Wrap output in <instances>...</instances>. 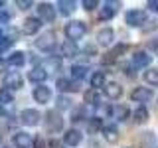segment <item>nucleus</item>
<instances>
[{
    "mask_svg": "<svg viewBox=\"0 0 158 148\" xmlns=\"http://www.w3.org/2000/svg\"><path fill=\"white\" fill-rule=\"evenodd\" d=\"M85 34H87V24L83 22V20H71V22L65 26L67 42H73V43H75L77 39H81Z\"/></svg>",
    "mask_w": 158,
    "mask_h": 148,
    "instance_id": "nucleus-1",
    "label": "nucleus"
},
{
    "mask_svg": "<svg viewBox=\"0 0 158 148\" xmlns=\"http://www.w3.org/2000/svg\"><path fill=\"white\" fill-rule=\"evenodd\" d=\"M46 130L48 132H61L63 130V117L56 109L46 113Z\"/></svg>",
    "mask_w": 158,
    "mask_h": 148,
    "instance_id": "nucleus-2",
    "label": "nucleus"
},
{
    "mask_svg": "<svg viewBox=\"0 0 158 148\" xmlns=\"http://www.w3.org/2000/svg\"><path fill=\"white\" fill-rule=\"evenodd\" d=\"M146 20H148L146 12H144V10H140V8L128 10V12L125 14V24H127V26H131V28H138V26H142Z\"/></svg>",
    "mask_w": 158,
    "mask_h": 148,
    "instance_id": "nucleus-3",
    "label": "nucleus"
},
{
    "mask_svg": "<svg viewBox=\"0 0 158 148\" xmlns=\"http://www.w3.org/2000/svg\"><path fill=\"white\" fill-rule=\"evenodd\" d=\"M56 87L59 89V95H65V93H79L81 81H75V79H69V77H57Z\"/></svg>",
    "mask_w": 158,
    "mask_h": 148,
    "instance_id": "nucleus-4",
    "label": "nucleus"
},
{
    "mask_svg": "<svg viewBox=\"0 0 158 148\" xmlns=\"http://www.w3.org/2000/svg\"><path fill=\"white\" fill-rule=\"evenodd\" d=\"M4 89H8L10 93L12 91H20V89L24 87V77L20 75L18 71H8L6 75H4Z\"/></svg>",
    "mask_w": 158,
    "mask_h": 148,
    "instance_id": "nucleus-5",
    "label": "nucleus"
},
{
    "mask_svg": "<svg viewBox=\"0 0 158 148\" xmlns=\"http://www.w3.org/2000/svg\"><path fill=\"white\" fill-rule=\"evenodd\" d=\"M57 16V12H56V6L53 4H49V2H42V4H38V20L40 22H48V24H52L53 20H56Z\"/></svg>",
    "mask_w": 158,
    "mask_h": 148,
    "instance_id": "nucleus-6",
    "label": "nucleus"
},
{
    "mask_svg": "<svg viewBox=\"0 0 158 148\" xmlns=\"http://www.w3.org/2000/svg\"><path fill=\"white\" fill-rule=\"evenodd\" d=\"M56 32H44L42 36H40L38 39H36V47L40 49V51H52L53 47H56Z\"/></svg>",
    "mask_w": 158,
    "mask_h": 148,
    "instance_id": "nucleus-7",
    "label": "nucleus"
},
{
    "mask_svg": "<svg viewBox=\"0 0 158 148\" xmlns=\"http://www.w3.org/2000/svg\"><path fill=\"white\" fill-rule=\"evenodd\" d=\"M20 122L26 126H38L42 122V115H40L38 109H24L20 113Z\"/></svg>",
    "mask_w": 158,
    "mask_h": 148,
    "instance_id": "nucleus-8",
    "label": "nucleus"
},
{
    "mask_svg": "<svg viewBox=\"0 0 158 148\" xmlns=\"http://www.w3.org/2000/svg\"><path fill=\"white\" fill-rule=\"evenodd\" d=\"M91 117H95V107H91V105H81L79 109H73V113H71V121L73 122L89 121Z\"/></svg>",
    "mask_w": 158,
    "mask_h": 148,
    "instance_id": "nucleus-9",
    "label": "nucleus"
},
{
    "mask_svg": "<svg viewBox=\"0 0 158 148\" xmlns=\"http://www.w3.org/2000/svg\"><path fill=\"white\" fill-rule=\"evenodd\" d=\"M34 99H36V103H40V105H48L49 101H52V89H49L48 85H38L34 87Z\"/></svg>",
    "mask_w": 158,
    "mask_h": 148,
    "instance_id": "nucleus-10",
    "label": "nucleus"
},
{
    "mask_svg": "<svg viewBox=\"0 0 158 148\" xmlns=\"http://www.w3.org/2000/svg\"><path fill=\"white\" fill-rule=\"evenodd\" d=\"M63 142L67 144V148H73V146H79L83 142V134L77 130V128H67L63 132Z\"/></svg>",
    "mask_w": 158,
    "mask_h": 148,
    "instance_id": "nucleus-11",
    "label": "nucleus"
},
{
    "mask_svg": "<svg viewBox=\"0 0 158 148\" xmlns=\"http://www.w3.org/2000/svg\"><path fill=\"white\" fill-rule=\"evenodd\" d=\"M103 95H105L107 99H111V101H117V99H121V95H123L121 83H117V81L105 83V87H103Z\"/></svg>",
    "mask_w": 158,
    "mask_h": 148,
    "instance_id": "nucleus-12",
    "label": "nucleus"
},
{
    "mask_svg": "<svg viewBox=\"0 0 158 148\" xmlns=\"http://www.w3.org/2000/svg\"><path fill=\"white\" fill-rule=\"evenodd\" d=\"M44 24L40 22L38 18H34V16H30L24 20V24H22V34H26V36H34V34H38L40 30H42Z\"/></svg>",
    "mask_w": 158,
    "mask_h": 148,
    "instance_id": "nucleus-13",
    "label": "nucleus"
},
{
    "mask_svg": "<svg viewBox=\"0 0 158 148\" xmlns=\"http://www.w3.org/2000/svg\"><path fill=\"white\" fill-rule=\"evenodd\" d=\"M12 142H14V146H16V148H32L34 138H32V134H28V132L18 130V132H14Z\"/></svg>",
    "mask_w": 158,
    "mask_h": 148,
    "instance_id": "nucleus-14",
    "label": "nucleus"
},
{
    "mask_svg": "<svg viewBox=\"0 0 158 148\" xmlns=\"http://www.w3.org/2000/svg\"><path fill=\"white\" fill-rule=\"evenodd\" d=\"M121 6L118 2H105V6L99 8V20L107 22V20H113L117 16V8Z\"/></svg>",
    "mask_w": 158,
    "mask_h": 148,
    "instance_id": "nucleus-15",
    "label": "nucleus"
},
{
    "mask_svg": "<svg viewBox=\"0 0 158 148\" xmlns=\"http://www.w3.org/2000/svg\"><path fill=\"white\" fill-rule=\"evenodd\" d=\"M131 99L135 103H146V101H150L152 99V91L148 87H135L132 89V93H131Z\"/></svg>",
    "mask_w": 158,
    "mask_h": 148,
    "instance_id": "nucleus-16",
    "label": "nucleus"
},
{
    "mask_svg": "<svg viewBox=\"0 0 158 148\" xmlns=\"http://www.w3.org/2000/svg\"><path fill=\"white\" fill-rule=\"evenodd\" d=\"M113 39H115V30H113V28H103V30H99V34H97V43H99V46L109 47V46L113 43Z\"/></svg>",
    "mask_w": 158,
    "mask_h": 148,
    "instance_id": "nucleus-17",
    "label": "nucleus"
},
{
    "mask_svg": "<svg viewBox=\"0 0 158 148\" xmlns=\"http://www.w3.org/2000/svg\"><path fill=\"white\" fill-rule=\"evenodd\" d=\"M40 67H42L44 71H46L48 75H49V73L61 71V67H63V61H61V59H59L57 56H49V57H48V61L44 63V65H40Z\"/></svg>",
    "mask_w": 158,
    "mask_h": 148,
    "instance_id": "nucleus-18",
    "label": "nucleus"
},
{
    "mask_svg": "<svg viewBox=\"0 0 158 148\" xmlns=\"http://www.w3.org/2000/svg\"><path fill=\"white\" fill-rule=\"evenodd\" d=\"M77 53H79L77 43H73V42H63L61 46H59V56H57V57H59V59H61V57H69V59H71V57H75Z\"/></svg>",
    "mask_w": 158,
    "mask_h": 148,
    "instance_id": "nucleus-19",
    "label": "nucleus"
},
{
    "mask_svg": "<svg viewBox=\"0 0 158 148\" xmlns=\"http://www.w3.org/2000/svg\"><path fill=\"white\" fill-rule=\"evenodd\" d=\"M28 79H30L32 83H38V85H44V81L48 79V73L44 71V69L40 67V65H34V67H32V69L28 71Z\"/></svg>",
    "mask_w": 158,
    "mask_h": 148,
    "instance_id": "nucleus-20",
    "label": "nucleus"
},
{
    "mask_svg": "<svg viewBox=\"0 0 158 148\" xmlns=\"http://www.w3.org/2000/svg\"><path fill=\"white\" fill-rule=\"evenodd\" d=\"M152 61V56H148L146 51H136L135 56H132V65L135 69H142V67H148Z\"/></svg>",
    "mask_w": 158,
    "mask_h": 148,
    "instance_id": "nucleus-21",
    "label": "nucleus"
},
{
    "mask_svg": "<svg viewBox=\"0 0 158 148\" xmlns=\"http://www.w3.org/2000/svg\"><path fill=\"white\" fill-rule=\"evenodd\" d=\"M101 132H103V138L107 142H111V144H117L118 142V128L115 125H103Z\"/></svg>",
    "mask_w": 158,
    "mask_h": 148,
    "instance_id": "nucleus-22",
    "label": "nucleus"
},
{
    "mask_svg": "<svg viewBox=\"0 0 158 148\" xmlns=\"http://www.w3.org/2000/svg\"><path fill=\"white\" fill-rule=\"evenodd\" d=\"M111 115L115 117L117 121L127 122L128 117H131V109H128L127 105H115V107H111Z\"/></svg>",
    "mask_w": 158,
    "mask_h": 148,
    "instance_id": "nucleus-23",
    "label": "nucleus"
},
{
    "mask_svg": "<svg viewBox=\"0 0 158 148\" xmlns=\"http://www.w3.org/2000/svg\"><path fill=\"white\" fill-rule=\"evenodd\" d=\"M148 109L144 105H138L135 109V113H132V121L136 122V125H144V122H148Z\"/></svg>",
    "mask_w": 158,
    "mask_h": 148,
    "instance_id": "nucleus-24",
    "label": "nucleus"
},
{
    "mask_svg": "<svg viewBox=\"0 0 158 148\" xmlns=\"http://www.w3.org/2000/svg\"><path fill=\"white\" fill-rule=\"evenodd\" d=\"M87 71H89L87 63H73V65H71V79L81 81V79L87 75Z\"/></svg>",
    "mask_w": 158,
    "mask_h": 148,
    "instance_id": "nucleus-25",
    "label": "nucleus"
},
{
    "mask_svg": "<svg viewBox=\"0 0 158 148\" xmlns=\"http://www.w3.org/2000/svg\"><path fill=\"white\" fill-rule=\"evenodd\" d=\"M6 63H8V65H12V67H22L24 63H26V53H24V51H12L8 56Z\"/></svg>",
    "mask_w": 158,
    "mask_h": 148,
    "instance_id": "nucleus-26",
    "label": "nucleus"
},
{
    "mask_svg": "<svg viewBox=\"0 0 158 148\" xmlns=\"http://www.w3.org/2000/svg\"><path fill=\"white\" fill-rule=\"evenodd\" d=\"M75 6L77 4L73 2V0H59L57 2V8H59V14H61V16H71V14L75 12Z\"/></svg>",
    "mask_w": 158,
    "mask_h": 148,
    "instance_id": "nucleus-27",
    "label": "nucleus"
},
{
    "mask_svg": "<svg viewBox=\"0 0 158 148\" xmlns=\"http://www.w3.org/2000/svg\"><path fill=\"white\" fill-rule=\"evenodd\" d=\"M105 83H107V77H105V73H103V71H95L91 75V89L99 91V89L105 87Z\"/></svg>",
    "mask_w": 158,
    "mask_h": 148,
    "instance_id": "nucleus-28",
    "label": "nucleus"
},
{
    "mask_svg": "<svg viewBox=\"0 0 158 148\" xmlns=\"http://www.w3.org/2000/svg\"><path fill=\"white\" fill-rule=\"evenodd\" d=\"M83 105L97 107L99 105V91H95V89H87V91L83 93Z\"/></svg>",
    "mask_w": 158,
    "mask_h": 148,
    "instance_id": "nucleus-29",
    "label": "nucleus"
},
{
    "mask_svg": "<svg viewBox=\"0 0 158 148\" xmlns=\"http://www.w3.org/2000/svg\"><path fill=\"white\" fill-rule=\"evenodd\" d=\"M101 128H103V118H99V117H91V118H89V122H87L89 134H97V132H101Z\"/></svg>",
    "mask_w": 158,
    "mask_h": 148,
    "instance_id": "nucleus-30",
    "label": "nucleus"
},
{
    "mask_svg": "<svg viewBox=\"0 0 158 148\" xmlns=\"http://www.w3.org/2000/svg\"><path fill=\"white\" fill-rule=\"evenodd\" d=\"M71 99L69 97H65V95H57L56 97V111L59 113V111H69L71 109Z\"/></svg>",
    "mask_w": 158,
    "mask_h": 148,
    "instance_id": "nucleus-31",
    "label": "nucleus"
},
{
    "mask_svg": "<svg viewBox=\"0 0 158 148\" xmlns=\"http://www.w3.org/2000/svg\"><path fill=\"white\" fill-rule=\"evenodd\" d=\"M144 81L152 87H158V69H146L144 71Z\"/></svg>",
    "mask_w": 158,
    "mask_h": 148,
    "instance_id": "nucleus-32",
    "label": "nucleus"
},
{
    "mask_svg": "<svg viewBox=\"0 0 158 148\" xmlns=\"http://www.w3.org/2000/svg\"><path fill=\"white\" fill-rule=\"evenodd\" d=\"M127 49H128L127 43H115V46H113V49H111L109 53H111V57L118 59L121 56H125V53H127Z\"/></svg>",
    "mask_w": 158,
    "mask_h": 148,
    "instance_id": "nucleus-33",
    "label": "nucleus"
},
{
    "mask_svg": "<svg viewBox=\"0 0 158 148\" xmlns=\"http://www.w3.org/2000/svg\"><path fill=\"white\" fill-rule=\"evenodd\" d=\"M14 101V95L8 91V89H4V87H0V105L2 107H6V105H10V103Z\"/></svg>",
    "mask_w": 158,
    "mask_h": 148,
    "instance_id": "nucleus-34",
    "label": "nucleus"
},
{
    "mask_svg": "<svg viewBox=\"0 0 158 148\" xmlns=\"http://www.w3.org/2000/svg\"><path fill=\"white\" fill-rule=\"evenodd\" d=\"M146 49H148V51H152V53H158V38L148 39V42H146ZM148 51H146V53H148Z\"/></svg>",
    "mask_w": 158,
    "mask_h": 148,
    "instance_id": "nucleus-35",
    "label": "nucleus"
},
{
    "mask_svg": "<svg viewBox=\"0 0 158 148\" xmlns=\"http://www.w3.org/2000/svg\"><path fill=\"white\" fill-rule=\"evenodd\" d=\"M121 69L127 77H135V65H132V63H123Z\"/></svg>",
    "mask_w": 158,
    "mask_h": 148,
    "instance_id": "nucleus-36",
    "label": "nucleus"
},
{
    "mask_svg": "<svg viewBox=\"0 0 158 148\" xmlns=\"http://www.w3.org/2000/svg\"><path fill=\"white\" fill-rule=\"evenodd\" d=\"M81 6L85 8V10H89V12H91V10H95V8L99 6V2H97V0H83V2H81Z\"/></svg>",
    "mask_w": 158,
    "mask_h": 148,
    "instance_id": "nucleus-37",
    "label": "nucleus"
},
{
    "mask_svg": "<svg viewBox=\"0 0 158 148\" xmlns=\"http://www.w3.org/2000/svg\"><path fill=\"white\" fill-rule=\"evenodd\" d=\"M32 0H16V6L20 8V10H28V8H32Z\"/></svg>",
    "mask_w": 158,
    "mask_h": 148,
    "instance_id": "nucleus-38",
    "label": "nucleus"
},
{
    "mask_svg": "<svg viewBox=\"0 0 158 148\" xmlns=\"http://www.w3.org/2000/svg\"><path fill=\"white\" fill-rule=\"evenodd\" d=\"M32 146L34 148H46V140H44L42 136H36V138H34V142H32Z\"/></svg>",
    "mask_w": 158,
    "mask_h": 148,
    "instance_id": "nucleus-39",
    "label": "nucleus"
},
{
    "mask_svg": "<svg viewBox=\"0 0 158 148\" xmlns=\"http://www.w3.org/2000/svg\"><path fill=\"white\" fill-rule=\"evenodd\" d=\"M8 22H10V14L2 8L0 10V24H8Z\"/></svg>",
    "mask_w": 158,
    "mask_h": 148,
    "instance_id": "nucleus-40",
    "label": "nucleus"
},
{
    "mask_svg": "<svg viewBox=\"0 0 158 148\" xmlns=\"http://www.w3.org/2000/svg\"><path fill=\"white\" fill-rule=\"evenodd\" d=\"M83 51L87 53V56H97V47L95 46H85V49Z\"/></svg>",
    "mask_w": 158,
    "mask_h": 148,
    "instance_id": "nucleus-41",
    "label": "nucleus"
},
{
    "mask_svg": "<svg viewBox=\"0 0 158 148\" xmlns=\"http://www.w3.org/2000/svg\"><path fill=\"white\" fill-rule=\"evenodd\" d=\"M148 8H150L152 12H158V0H150V2H148Z\"/></svg>",
    "mask_w": 158,
    "mask_h": 148,
    "instance_id": "nucleus-42",
    "label": "nucleus"
},
{
    "mask_svg": "<svg viewBox=\"0 0 158 148\" xmlns=\"http://www.w3.org/2000/svg\"><path fill=\"white\" fill-rule=\"evenodd\" d=\"M6 67H8V63L0 59V73H4V75H6Z\"/></svg>",
    "mask_w": 158,
    "mask_h": 148,
    "instance_id": "nucleus-43",
    "label": "nucleus"
},
{
    "mask_svg": "<svg viewBox=\"0 0 158 148\" xmlns=\"http://www.w3.org/2000/svg\"><path fill=\"white\" fill-rule=\"evenodd\" d=\"M0 117H10V115H8V111H6V109H4L2 105H0Z\"/></svg>",
    "mask_w": 158,
    "mask_h": 148,
    "instance_id": "nucleus-44",
    "label": "nucleus"
},
{
    "mask_svg": "<svg viewBox=\"0 0 158 148\" xmlns=\"http://www.w3.org/2000/svg\"><path fill=\"white\" fill-rule=\"evenodd\" d=\"M4 8V2H2V0H0V10H2Z\"/></svg>",
    "mask_w": 158,
    "mask_h": 148,
    "instance_id": "nucleus-45",
    "label": "nucleus"
},
{
    "mask_svg": "<svg viewBox=\"0 0 158 148\" xmlns=\"http://www.w3.org/2000/svg\"><path fill=\"white\" fill-rule=\"evenodd\" d=\"M4 36V32H2V28H0V38H2Z\"/></svg>",
    "mask_w": 158,
    "mask_h": 148,
    "instance_id": "nucleus-46",
    "label": "nucleus"
},
{
    "mask_svg": "<svg viewBox=\"0 0 158 148\" xmlns=\"http://www.w3.org/2000/svg\"><path fill=\"white\" fill-rule=\"evenodd\" d=\"M0 144H2V132H0Z\"/></svg>",
    "mask_w": 158,
    "mask_h": 148,
    "instance_id": "nucleus-47",
    "label": "nucleus"
},
{
    "mask_svg": "<svg viewBox=\"0 0 158 148\" xmlns=\"http://www.w3.org/2000/svg\"><path fill=\"white\" fill-rule=\"evenodd\" d=\"M127 148H132V146H127Z\"/></svg>",
    "mask_w": 158,
    "mask_h": 148,
    "instance_id": "nucleus-48",
    "label": "nucleus"
}]
</instances>
